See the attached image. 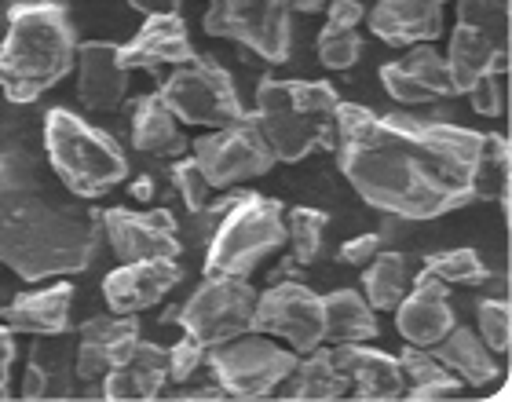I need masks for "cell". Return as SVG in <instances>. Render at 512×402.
<instances>
[{"label":"cell","mask_w":512,"mask_h":402,"mask_svg":"<svg viewBox=\"0 0 512 402\" xmlns=\"http://www.w3.org/2000/svg\"><path fill=\"white\" fill-rule=\"evenodd\" d=\"M205 33L242 44L267 63H289L293 8L289 0H213L205 11Z\"/></svg>","instance_id":"cell-9"},{"label":"cell","mask_w":512,"mask_h":402,"mask_svg":"<svg viewBox=\"0 0 512 402\" xmlns=\"http://www.w3.org/2000/svg\"><path fill=\"white\" fill-rule=\"evenodd\" d=\"M399 370H403V377H406V388L425 384V381H436V377L450 373V370H443L436 359H432V351H421V348H414V344L399 355Z\"/></svg>","instance_id":"cell-40"},{"label":"cell","mask_w":512,"mask_h":402,"mask_svg":"<svg viewBox=\"0 0 512 402\" xmlns=\"http://www.w3.org/2000/svg\"><path fill=\"white\" fill-rule=\"evenodd\" d=\"M322 326H326V340L333 344H363L377 337L374 307L355 289H337L330 297H322Z\"/></svg>","instance_id":"cell-30"},{"label":"cell","mask_w":512,"mask_h":402,"mask_svg":"<svg viewBox=\"0 0 512 402\" xmlns=\"http://www.w3.org/2000/svg\"><path fill=\"white\" fill-rule=\"evenodd\" d=\"M70 311H74V286L59 282L48 289H30L0 307V322L11 333L26 337H63L70 333Z\"/></svg>","instance_id":"cell-19"},{"label":"cell","mask_w":512,"mask_h":402,"mask_svg":"<svg viewBox=\"0 0 512 402\" xmlns=\"http://www.w3.org/2000/svg\"><path fill=\"white\" fill-rule=\"evenodd\" d=\"M472 198L480 201H505L509 212V143L498 132L483 136V150L472 169Z\"/></svg>","instance_id":"cell-32"},{"label":"cell","mask_w":512,"mask_h":402,"mask_svg":"<svg viewBox=\"0 0 512 402\" xmlns=\"http://www.w3.org/2000/svg\"><path fill=\"white\" fill-rule=\"evenodd\" d=\"M41 340L44 344H37L30 351L22 395L26 399H70L77 381V351L55 344V337H41Z\"/></svg>","instance_id":"cell-25"},{"label":"cell","mask_w":512,"mask_h":402,"mask_svg":"<svg viewBox=\"0 0 512 402\" xmlns=\"http://www.w3.org/2000/svg\"><path fill=\"white\" fill-rule=\"evenodd\" d=\"M44 154L63 187L77 198H103L128 180L125 150L66 106H55L44 117Z\"/></svg>","instance_id":"cell-5"},{"label":"cell","mask_w":512,"mask_h":402,"mask_svg":"<svg viewBox=\"0 0 512 402\" xmlns=\"http://www.w3.org/2000/svg\"><path fill=\"white\" fill-rule=\"evenodd\" d=\"M77 63V30L59 0H19L8 8L0 41V92L8 103H33Z\"/></svg>","instance_id":"cell-3"},{"label":"cell","mask_w":512,"mask_h":402,"mask_svg":"<svg viewBox=\"0 0 512 402\" xmlns=\"http://www.w3.org/2000/svg\"><path fill=\"white\" fill-rule=\"evenodd\" d=\"M330 227V216L322 209L297 205L286 220V242L293 245V264L308 267L322 256V234Z\"/></svg>","instance_id":"cell-33"},{"label":"cell","mask_w":512,"mask_h":402,"mask_svg":"<svg viewBox=\"0 0 512 402\" xmlns=\"http://www.w3.org/2000/svg\"><path fill=\"white\" fill-rule=\"evenodd\" d=\"M132 147L139 154H154V158H169V154H183V136L176 128V117L158 92L139 96L132 103Z\"/></svg>","instance_id":"cell-29"},{"label":"cell","mask_w":512,"mask_h":402,"mask_svg":"<svg viewBox=\"0 0 512 402\" xmlns=\"http://www.w3.org/2000/svg\"><path fill=\"white\" fill-rule=\"evenodd\" d=\"M165 384H169V348L136 340V348L128 351V359L118 362V366L107 373L99 395L114 402L158 399Z\"/></svg>","instance_id":"cell-21"},{"label":"cell","mask_w":512,"mask_h":402,"mask_svg":"<svg viewBox=\"0 0 512 402\" xmlns=\"http://www.w3.org/2000/svg\"><path fill=\"white\" fill-rule=\"evenodd\" d=\"M337 88L330 81L264 77L256 88V128L275 161H304L337 143Z\"/></svg>","instance_id":"cell-4"},{"label":"cell","mask_w":512,"mask_h":402,"mask_svg":"<svg viewBox=\"0 0 512 402\" xmlns=\"http://www.w3.org/2000/svg\"><path fill=\"white\" fill-rule=\"evenodd\" d=\"M432 359H436L443 370L454 373L461 384H476V388L498 381V373H502L494 351L487 348L472 329L458 326V322L447 329V337H439L436 344H432Z\"/></svg>","instance_id":"cell-24"},{"label":"cell","mask_w":512,"mask_h":402,"mask_svg":"<svg viewBox=\"0 0 512 402\" xmlns=\"http://www.w3.org/2000/svg\"><path fill=\"white\" fill-rule=\"evenodd\" d=\"M447 74L454 81V92H469L483 74L491 70H509V52H505L502 41H494L491 33L476 30V26H465L458 22L450 30V48H447Z\"/></svg>","instance_id":"cell-23"},{"label":"cell","mask_w":512,"mask_h":402,"mask_svg":"<svg viewBox=\"0 0 512 402\" xmlns=\"http://www.w3.org/2000/svg\"><path fill=\"white\" fill-rule=\"evenodd\" d=\"M11 366H15V337H11V329L0 322V399H8Z\"/></svg>","instance_id":"cell-44"},{"label":"cell","mask_w":512,"mask_h":402,"mask_svg":"<svg viewBox=\"0 0 512 402\" xmlns=\"http://www.w3.org/2000/svg\"><path fill=\"white\" fill-rule=\"evenodd\" d=\"M194 44L187 37V22L180 15H150L132 41L121 48L125 70H158V66H183L194 59Z\"/></svg>","instance_id":"cell-20"},{"label":"cell","mask_w":512,"mask_h":402,"mask_svg":"<svg viewBox=\"0 0 512 402\" xmlns=\"http://www.w3.org/2000/svg\"><path fill=\"white\" fill-rule=\"evenodd\" d=\"M502 74L505 70H491V74H483L480 81L469 88L472 110H476V114H483V117L502 114Z\"/></svg>","instance_id":"cell-41"},{"label":"cell","mask_w":512,"mask_h":402,"mask_svg":"<svg viewBox=\"0 0 512 402\" xmlns=\"http://www.w3.org/2000/svg\"><path fill=\"white\" fill-rule=\"evenodd\" d=\"M454 322L458 318H454V307L447 300V286L439 278L417 271L414 286L395 304V326H399L403 340L414 348H432L439 337H447V329Z\"/></svg>","instance_id":"cell-16"},{"label":"cell","mask_w":512,"mask_h":402,"mask_svg":"<svg viewBox=\"0 0 512 402\" xmlns=\"http://www.w3.org/2000/svg\"><path fill=\"white\" fill-rule=\"evenodd\" d=\"M202 176L209 180V187H235L242 180H256L267 176L275 165V154L267 147V139L260 136L253 114L235 121L227 128H216L209 136L194 139L191 143Z\"/></svg>","instance_id":"cell-11"},{"label":"cell","mask_w":512,"mask_h":402,"mask_svg":"<svg viewBox=\"0 0 512 402\" xmlns=\"http://www.w3.org/2000/svg\"><path fill=\"white\" fill-rule=\"evenodd\" d=\"M417 264L414 256L406 253H377L370 264H366L363 275V293L366 304L377 307V311H395V304L406 297V289L414 286Z\"/></svg>","instance_id":"cell-31"},{"label":"cell","mask_w":512,"mask_h":402,"mask_svg":"<svg viewBox=\"0 0 512 402\" xmlns=\"http://www.w3.org/2000/svg\"><path fill=\"white\" fill-rule=\"evenodd\" d=\"M99 253V212L41 187H0V264L22 282L81 275Z\"/></svg>","instance_id":"cell-2"},{"label":"cell","mask_w":512,"mask_h":402,"mask_svg":"<svg viewBox=\"0 0 512 402\" xmlns=\"http://www.w3.org/2000/svg\"><path fill=\"white\" fill-rule=\"evenodd\" d=\"M249 329L289 340L297 355H308V351L326 344L322 297L300 282H278L267 293H256V311Z\"/></svg>","instance_id":"cell-12"},{"label":"cell","mask_w":512,"mask_h":402,"mask_svg":"<svg viewBox=\"0 0 512 402\" xmlns=\"http://www.w3.org/2000/svg\"><path fill=\"white\" fill-rule=\"evenodd\" d=\"M139 15H180V0H128Z\"/></svg>","instance_id":"cell-45"},{"label":"cell","mask_w":512,"mask_h":402,"mask_svg":"<svg viewBox=\"0 0 512 402\" xmlns=\"http://www.w3.org/2000/svg\"><path fill=\"white\" fill-rule=\"evenodd\" d=\"M458 22L491 33L494 41L505 44V33H509V0H458Z\"/></svg>","instance_id":"cell-36"},{"label":"cell","mask_w":512,"mask_h":402,"mask_svg":"<svg viewBox=\"0 0 512 402\" xmlns=\"http://www.w3.org/2000/svg\"><path fill=\"white\" fill-rule=\"evenodd\" d=\"M256 289L246 278L235 275H205V282L191 293V300L180 307V326L187 337H194L202 348L224 344L231 337H242L253 326Z\"/></svg>","instance_id":"cell-10"},{"label":"cell","mask_w":512,"mask_h":402,"mask_svg":"<svg viewBox=\"0 0 512 402\" xmlns=\"http://www.w3.org/2000/svg\"><path fill=\"white\" fill-rule=\"evenodd\" d=\"M158 96L183 125L227 128L249 117L246 103L235 92V77L227 74L220 63H213L209 55H194L191 63L176 66L165 77Z\"/></svg>","instance_id":"cell-7"},{"label":"cell","mask_w":512,"mask_h":402,"mask_svg":"<svg viewBox=\"0 0 512 402\" xmlns=\"http://www.w3.org/2000/svg\"><path fill=\"white\" fill-rule=\"evenodd\" d=\"M381 85L388 88V96L399 99V103L410 106H425L439 103L447 96H458L454 92V81L447 74V63L436 48L428 44H417L406 59H395V63L381 66Z\"/></svg>","instance_id":"cell-17"},{"label":"cell","mask_w":512,"mask_h":402,"mask_svg":"<svg viewBox=\"0 0 512 402\" xmlns=\"http://www.w3.org/2000/svg\"><path fill=\"white\" fill-rule=\"evenodd\" d=\"M293 384H289V399H308V402H326L341 399L352 381H348V362H344V344L333 351H308V359L293 366Z\"/></svg>","instance_id":"cell-26"},{"label":"cell","mask_w":512,"mask_h":402,"mask_svg":"<svg viewBox=\"0 0 512 402\" xmlns=\"http://www.w3.org/2000/svg\"><path fill=\"white\" fill-rule=\"evenodd\" d=\"M461 392V381L454 373H443L436 381H425V384H414V388H406L403 395H410L414 402H432V399H454Z\"/></svg>","instance_id":"cell-43"},{"label":"cell","mask_w":512,"mask_h":402,"mask_svg":"<svg viewBox=\"0 0 512 402\" xmlns=\"http://www.w3.org/2000/svg\"><path fill=\"white\" fill-rule=\"evenodd\" d=\"M180 278L183 271L176 260H136V264H125L103 278V297H107L110 311L136 315V311H147L169 297L172 289L180 286Z\"/></svg>","instance_id":"cell-15"},{"label":"cell","mask_w":512,"mask_h":402,"mask_svg":"<svg viewBox=\"0 0 512 402\" xmlns=\"http://www.w3.org/2000/svg\"><path fill=\"white\" fill-rule=\"evenodd\" d=\"M384 249V234H359L352 242L341 245V264L348 267H366L377 253Z\"/></svg>","instance_id":"cell-42"},{"label":"cell","mask_w":512,"mask_h":402,"mask_svg":"<svg viewBox=\"0 0 512 402\" xmlns=\"http://www.w3.org/2000/svg\"><path fill=\"white\" fill-rule=\"evenodd\" d=\"M172 183H176V191H180L187 209H202L205 201H209V191H213L194 158H180L172 165Z\"/></svg>","instance_id":"cell-38"},{"label":"cell","mask_w":512,"mask_h":402,"mask_svg":"<svg viewBox=\"0 0 512 402\" xmlns=\"http://www.w3.org/2000/svg\"><path fill=\"white\" fill-rule=\"evenodd\" d=\"M286 245V212L282 201L264 194H238L235 205L205 245V275L249 278L260 260Z\"/></svg>","instance_id":"cell-6"},{"label":"cell","mask_w":512,"mask_h":402,"mask_svg":"<svg viewBox=\"0 0 512 402\" xmlns=\"http://www.w3.org/2000/svg\"><path fill=\"white\" fill-rule=\"evenodd\" d=\"M425 275L439 278L443 286H476L491 275L483 256L476 249H450V253H432L421 267Z\"/></svg>","instance_id":"cell-34"},{"label":"cell","mask_w":512,"mask_h":402,"mask_svg":"<svg viewBox=\"0 0 512 402\" xmlns=\"http://www.w3.org/2000/svg\"><path fill=\"white\" fill-rule=\"evenodd\" d=\"M483 132L337 103V165L355 194L399 220H436L472 201Z\"/></svg>","instance_id":"cell-1"},{"label":"cell","mask_w":512,"mask_h":402,"mask_svg":"<svg viewBox=\"0 0 512 402\" xmlns=\"http://www.w3.org/2000/svg\"><path fill=\"white\" fill-rule=\"evenodd\" d=\"M370 30L392 48L436 41L443 33V0H377Z\"/></svg>","instance_id":"cell-22"},{"label":"cell","mask_w":512,"mask_h":402,"mask_svg":"<svg viewBox=\"0 0 512 402\" xmlns=\"http://www.w3.org/2000/svg\"><path fill=\"white\" fill-rule=\"evenodd\" d=\"M326 4H330V0H289V8H297V11H322L326 8Z\"/></svg>","instance_id":"cell-46"},{"label":"cell","mask_w":512,"mask_h":402,"mask_svg":"<svg viewBox=\"0 0 512 402\" xmlns=\"http://www.w3.org/2000/svg\"><path fill=\"white\" fill-rule=\"evenodd\" d=\"M509 300H480L476 307V326H480V340L498 355V351H509L512 344V322H509Z\"/></svg>","instance_id":"cell-37"},{"label":"cell","mask_w":512,"mask_h":402,"mask_svg":"<svg viewBox=\"0 0 512 402\" xmlns=\"http://www.w3.org/2000/svg\"><path fill=\"white\" fill-rule=\"evenodd\" d=\"M344 362H348V381H352L359 399L384 402V399H399L406 392V377L399 370V359L384 355V351L344 344Z\"/></svg>","instance_id":"cell-27"},{"label":"cell","mask_w":512,"mask_h":402,"mask_svg":"<svg viewBox=\"0 0 512 402\" xmlns=\"http://www.w3.org/2000/svg\"><path fill=\"white\" fill-rule=\"evenodd\" d=\"M235 198H238V194H227V198L213 201V205L205 201L202 209H187V220H183V238H180L183 249H205V245L213 242L216 227H220V220L227 216V209L235 205Z\"/></svg>","instance_id":"cell-35"},{"label":"cell","mask_w":512,"mask_h":402,"mask_svg":"<svg viewBox=\"0 0 512 402\" xmlns=\"http://www.w3.org/2000/svg\"><path fill=\"white\" fill-rule=\"evenodd\" d=\"M139 340V322L132 315H99L88 318L81 326V340H77V381L103 388L107 373L128 359V351L136 348Z\"/></svg>","instance_id":"cell-14"},{"label":"cell","mask_w":512,"mask_h":402,"mask_svg":"<svg viewBox=\"0 0 512 402\" xmlns=\"http://www.w3.org/2000/svg\"><path fill=\"white\" fill-rule=\"evenodd\" d=\"M77 99L85 110H118L128 96V70L121 66V48L114 41L77 44Z\"/></svg>","instance_id":"cell-18"},{"label":"cell","mask_w":512,"mask_h":402,"mask_svg":"<svg viewBox=\"0 0 512 402\" xmlns=\"http://www.w3.org/2000/svg\"><path fill=\"white\" fill-rule=\"evenodd\" d=\"M297 359V351L278 348L267 333H253V337L242 333V337L205 348L202 366H209L213 381L224 388L227 399H264L282 381H289Z\"/></svg>","instance_id":"cell-8"},{"label":"cell","mask_w":512,"mask_h":402,"mask_svg":"<svg viewBox=\"0 0 512 402\" xmlns=\"http://www.w3.org/2000/svg\"><path fill=\"white\" fill-rule=\"evenodd\" d=\"M205 362V348L194 337H183L180 344L169 348V381H191L194 373L202 370Z\"/></svg>","instance_id":"cell-39"},{"label":"cell","mask_w":512,"mask_h":402,"mask_svg":"<svg viewBox=\"0 0 512 402\" xmlns=\"http://www.w3.org/2000/svg\"><path fill=\"white\" fill-rule=\"evenodd\" d=\"M99 227L107 234L110 249L121 264L136 260H176L183 253L180 245V223L169 209H107L99 212Z\"/></svg>","instance_id":"cell-13"},{"label":"cell","mask_w":512,"mask_h":402,"mask_svg":"<svg viewBox=\"0 0 512 402\" xmlns=\"http://www.w3.org/2000/svg\"><path fill=\"white\" fill-rule=\"evenodd\" d=\"M330 19L319 33V59L326 70H352L363 55L359 41V22H363V4L359 0H330Z\"/></svg>","instance_id":"cell-28"}]
</instances>
